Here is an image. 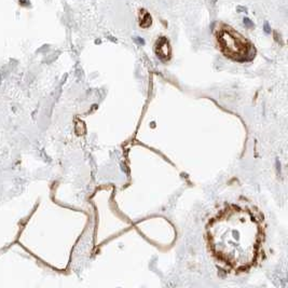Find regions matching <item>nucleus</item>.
Returning a JSON list of instances; mask_svg holds the SVG:
<instances>
[{
  "mask_svg": "<svg viewBox=\"0 0 288 288\" xmlns=\"http://www.w3.org/2000/svg\"><path fill=\"white\" fill-rule=\"evenodd\" d=\"M244 23H245L246 25H248V26H253V23H252L250 20L247 18H244Z\"/></svg>",
  "mask_w": 288,
  "mask_h": 288,
  "instance_id": "3",
  "label": "nucleus"
},
{
  "mask_svg": "<svg viewBox=\"0 0 288 288\" xmlns=\"http://www.w3.org/2000/svg\"><path fill=\"white\" fill-rule=\"evenodd\" d=\"M206 235L214 256L229 268L241 271L256 262L263 227L252 210L229 205L210 221Z\"/></svg>",
  "mask_w": 288,
  "mask_h": 288,
  "instance_id": "1",
  "label": "nucleus"
},
{
  "mask_svg": "<svg viewBox=\"0 0 288 288\" xmlns=\"http://www.w3.org/2000/svg\"><path fill=\"white\" fill-rule=\"evenodd\" d=\"M264 29H266V32H270V29H269V25H268V24L264 25Z\"/></svg>",
  "mask_w": 288,
  "mask_h": 288,
  "instance_id": "4",
  "label": "nucleus"
},
{
  "mask_svg": "<svg viewBox=\"0 0 288 288\" xmlns=\"http://www.w3.org/2000/svg\"><path fill=\"white\" fill-rule=\"evenodd\" d=\"M224 53L236 61H246L252 57V48L243 37L231 29H224L218 36Z\"/></svg>",
  "mask_w": 288,
  "mask_h": 288,
  "instance_id": "2",
  "label": "nucleus"
}]
</instances>
